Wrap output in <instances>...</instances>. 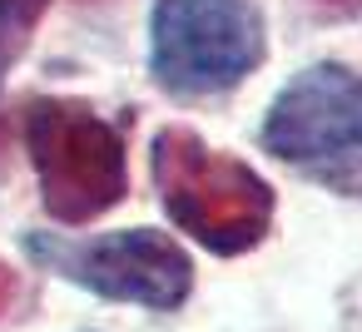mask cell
I'll return each instance as SVG.
<instances>
[{"label":"cell","instance_id":"277c9868","mask_svg":"<svg viewBox=\"0 0 362 332\" xmlns=\"http://www.w3.org/2000/svg\"><path fill=\"white\" fill-rule=\"evenodd\" d=\"M25 149L40 179V203L55 223H90L129 194L124 134L85 100H30Z\"/></svg>","mask_w":362,"mask_h":332},{"label":"cell","instance_id":"3957f363","mask_svg":"<svg viewBox=\"0 0 362 332\" xmlns=\"http://www.w3.org/2000/svg\"><path fill=\"white\" fill-rule=\"evenodd\" d=\"M268 60L258 0H154L149 75L174 100H218Z\"/></svg>","mask_w":362,"mask_h":332},{"label":"cell","instance_id":"8992f818","mask_svg":"<svg viewBox=\"0 0 362 332\" xmlns=\"http://www.w3.org/2000/svg\"><path fill=\"white\" fill-rule=\"evenodd\" d=\"M45 11H50V0H0V80L25 55V45H30Z\"/></svg>","mask_w":362,"mask_h":332},{"label":"cell","instance_id":"5b68a950","mask_svg":"<svg viewBox=\"0 0 362 332\" xmlns=\"http://www.w3.org/2000/svg\"><path fill=\"white\" fill-rule=\"evenodd\" d=\"M25 253L60 273L65 283L110 297L134 302L154 312H174L194 292V258L179 238L159 228H115L95 238H65V233H25Z\"/></svg>","mask_w":362,"mask_h":332},{"label":"cell","instance_id":"7a4b0ae2","mask_svg":"<svg viewBox=\"0 0 362 332\" xmlns=\"http://www.w3.org/2000/svg\"><path fill=\"white\" fill-rule=\"evenodd\" d=\"M258 144L303 179L362 198V70L342 60L298 70L273 95Z\"/></svg>","mask_w":362,"mask_h":332},{"label":"cell","instance_id":"52a82bcc","mask_svg":"<svg viewBox=\"0 0 362 332\" xmlns=\"http://www.w3.org/2000/svg\"><path fill=\"white\" fill-rule=\"evenodd\" d=\"M303 6L317 20H357L362 16V0H303Z\"/></svg>","mask_w":362,"mask_h":332},{"label":"cell","instance_id":"6da1fadb","mask_svg":"<svg viewBox=\"0 0 362 332\" xmlns=\"http://www.w3.org/2000/svg\"><path fill=\"white\" fill-rule=\"evenodd\" d=\"M149 164H154L164 213L199 248H209L218 258H238V253L258 248L263 233L273 228V203H278L273 184L263 174H253L243 159L209 149L194 129L164 124L154 134Z\"/></svg>","mask_w":362,"mask_h":332},{"label":"cell","instance_id":"ba28073f","mask_svg":"<svg viewBox=\"0 0 362 332\" xmlns=\"http://www.w3.org/2000/svg\"><path fill=\"white\" fill-rule=\"evenodd\" d=\"M11 302H16V273H11L6 263H0V312H6Z\"/></svg>","mask_w":362,"mask_h":332}]
</instances>
